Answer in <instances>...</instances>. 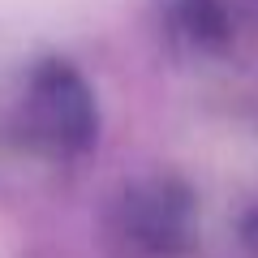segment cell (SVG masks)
<instances>
[{"instance_id": "1", "label": "cell", "mask_w": 258, "mask_h": 258, "mask_svg": "<svg viewBox=\"0 0 258 258\" xmlns=\"http://www.w3.org/2000/svg\"><path fill=\"white\" fill-rule=\"evenodd\" d=\"M99 5H108V0H0V18L52 26V22H64V18H86Z\"/></svg>"}]
</instances>
